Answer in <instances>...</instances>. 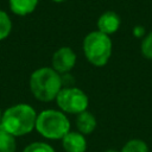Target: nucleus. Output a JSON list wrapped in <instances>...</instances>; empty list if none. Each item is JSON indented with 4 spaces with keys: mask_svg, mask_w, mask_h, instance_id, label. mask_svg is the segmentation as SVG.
Returning a JSON list of instances; mask_svg holds the SVG:
<instances>
[{
    "mask_svg": "<svg viewBox=\"0 0 152 152\" xmlns=\"http://www.w3.org/2000/svg\"><path fill=\"white\" fill-rule=\"evenodd\" d=\"M140 50L141 53L145 58L147 59H152V31L148 32L141 40V45H140Z\"/></svg>",
    "mask_w": 152,
    "mask_h": 152,
    "instance_id": "nucleus-15",
    "label": "nucleus"
},
{
    "mask_svg": "<svg viewBox=\"0 0 152 152\" xmlns=\"http://www.w3.org/2000/svg\"><path fill=\"white\" fill-rule=\"evenodd\" d=\"M120 152H148V146L141 139H131L122 146Z\"/></svg>",
    "mask_w": 152,
    "mask_h": 152,
    "instance_id": "nucleus-12",
    "label": "nucleus"
},
{
    "mask_svg": "<svg viewBox=\"0 0 152 152\" xmlns=\"http://www.w3.org/2000/svg\"><path fill=\"white\" fill-rule=\"evenodd\" d=\"M103 152H120V151H116V150H113V148H109V150H106Z\"/></svg>",
    "mask_w": 152,
    "mask_h": 152,
    "instance_id": "nucleus-16",
    "label": "nucleus"
},
{
    "mask_svg": "<svg viewBox=\"0 0 152 152\" xmlns=\"http://www.w3.org/2000/svg\"><path fill=\"white\" fill-rule=\"evenodd\" d=\"M82 49L87 61L90 64L95 66H103L108 63L112 56L113 44L109 36L96 30L89 32L84 37Z\"/></svg>",
    "mask_w": 152,
    "mask_h": 152,
    "instance_id": "nucleus-4",
    "label": "nucleus"
},
{
    "mask_svg": "<svg viewBox=\"0 0 152 152\" xmlns=\"http://www.w3.org/2000/svg\"><path fill=\"white\" fill-rule=\"evenodd\" d=\"M120 24H121V19L116 12L106 11L97 19V31L110 37L119 30Z\"/></svg>",
    "mask_w": 152,
    "mask_h": 152,
    "instance_id": "nucleus-7",
    "label": "nucleus"
},
{
    "mask_svg": "<svg viewBox=\"0 0 152 152\" xmlns=\"http://www.w3.org/2000/svg\"><path fill=\"white\" fill-rule=\"evenodd\" d=\"M23 152H56L53 150V147L46 142H43V141H34V142H31L28 144L24 150Z\"/></svg>",
    "mask_w": 152,
    "mask_h": 152,
    "instance_id": "nucleus-14",
    "label": "nucleus"
},
{
    "mask_svg": "<svg viewBox=\"0 0 152 152\" xmlns=\"http://www.w3.org/2000/svg\"><path fill=\"white\" fill-rule=\"evenodd\" d=\"M1 119H2V113H1V110H0V125H1Z\"/></svg>",
    "mask_w": 152,
    "mask_h": 152,
    "instance_id": "nucleus-18",
    "label": "nucleus"
},
{
    "mask_svg": "<svg viewBox=\"0 0 152 152\" xmlns=\"http://www.w3.org/2000/svg\"><path fill=\"white\" fill-rule=\"evenodd\" d=\"M8 4L11 11L14 14L24 17L32 13L36 10L38 0H8Z\"/></svg>",
    "mask_w": 152,
    "mask_h": 152,
    "instance_id": "nucleus-10",
    "label": "nucleus"
},
{
    "mask_svg": "<svg viewBox=\"0 0 152 152\" xmlns=\"http://www.w3.org/2000/svg\"><path fill=\"white\" fill-rule=\"evenodd\" d=\"M96 125H97L96 118L89 110H84V112L77 114L76 127H77V132H80L81 134L87 135V134L93 133L96 128Z\"/></svg>",
    "mask_w": 152,
    "mask_h": 152,
    "instance_id": "nucleus-9",
    "label": "nucleus"
},
{
    "mask_svg": "<svg viewBox=\"0 0 152 152\" xmlns=\"http://www.w3.org/2000/svg\"><path fill=\"white\" fill-rule=\"evenodd\" d=\"M37 113L27 103H18L8 107L2 113L1 127L14 137L28 134L36 128Z\"/></svg>",
    "mask_w": 152,
    "mask_h": 152,
    "instance_id": "nucleus-1",
    "label": "nucleus"
},
{
    "mask_svg": "<svg viewBox=\"0 0 152 152\" xmlns=\"http://www.w3.org/2000/svg\"><path fill=\"white\" fill-rule=\"evenodd\" d=\"M28 84L32 95L42 102L56 100L58 93L63 88L62 76L50 66H43L34 70L30 76Z\"/></svg>",
    "mask_w": 152,
    "mask_h": 152,
    "instance_id": "nucleus-2",
    "label": "nucleus"
},
{
    "mask_svg": "<svg viewBox=\"0 0 152 152\" xmlns=\"http://www.w3.org/2000/svg\"><path fill=\"white\" fill-rule=\"evenodd\" d=\"M62 146L65 152H86L87 140L80 132L70 131L62 139Z\"/></svg>",
    "mask_w": 152,
    "mask_h": 152,
    "instance_id": "nucleus-8",
    "label": "nucleus"
},
{
    "mask_svg": "<svg viewBox=\"0 0 152 152\" xmlns=\"http://www.w3.org/2000/svg\"><path fill=\"white\" fill-rule=\"evenodd\" d=\"M15 137L0 126V152H15Z\"/></svg>",
    "mask_w": 152,
    "mask_h": 152,
    "instance_id": "nucleus-11",
    "label": "nucleus"
},
{
    "mask_svg": "<svg viewBox=\"0 0 152 152\" xmlns=\"http://www.w3.org/2000/svg\"><path fill=\"white\" fill-rule=\"evenodd\" d=\"M52 1H55V2H64L66 0H52Z\"/></svg>",
    "mask_w": 152,
    "mask_h": 152,
    "instance_id": "nucleus-17",
    "label": "nucleus"
},
{
    "mask_svg": "<svg viewBox=\"0 0 152 152\" xmlns=\"http://www.w3.org/2000/svg\"><path fill=\"white\" fill-rule=\"evenodd\" d=\"M12 31V21L8 14L0 10V40L7 38Z\"/></svg>",
    "mask_w": 152,
    "mask_h": 152,
    "instance_id": "nucleus-13",
    "label": "nucleus"
},
{
    "mask_svg": "<svg viewBox=\"0 0 152 152\" xmlns=\"http://www.w3.org/2000/svg\"><path fill=\"white\" fill-rule=\"evenodd\" d=\"M34 129L46 139L62 140L70 132V121L62 110L45 109L37 115Z\"/></svg>",
    "mask_w": 152,
    "mask_h": 152,
    "instance_id": "nucleus-3",
    "label": "nucleus"
},
{
    "mask_svg": "<svg viewBox=\"0 0 152 152\" xmlns=\"http://www.w3.org/2000/svg\"><path fill=\"white\" fill-rule=\"evenodd\" d=\"M52 69L59 75L68 74L76 64V53L69 46H62L52 55Z\"/></svg>",
    "mask_w": 152,
    "mask_h": 152,
    "instance_id": "nucleus-6",
    "label": "nucleus"
},
{
    "mask_svg": "<svg viewBox=\"0 0 152 152\" xmlns=\"http://www.w3.org/2000/svg\"><path fill=\"white\" fill-rule=\"evenodd\" d=\"M56 103L63 113L80 114L87 110L89 106V99L87 94L76 87H64L61 89L56 97Z\"/></svg>",
    "mask_w": 152,
    "mask_h": 152,
    "instance_id": "nucleus-5",
    "label": "nucleus"
}]
</instances>
